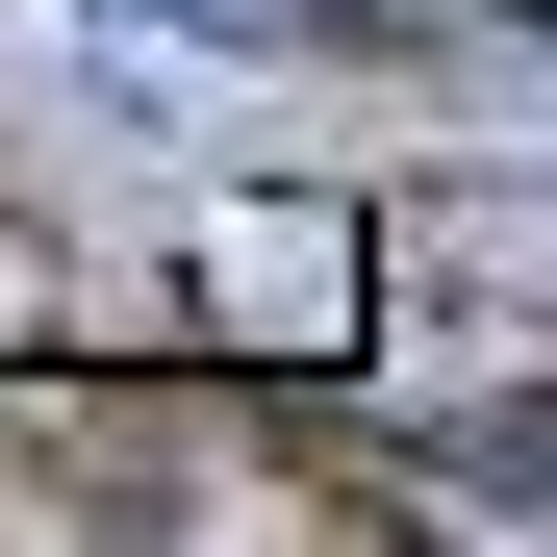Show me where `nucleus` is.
Segmentation results:
<instances>
[{"instance_id":"f257e3e1","label":"nucleus","mask_w":557,"mask_h":557,"mask_svg":"<svg viewBox=\"0 0 557 557\" xmlns=\"http://www.w3.org/2000/svg\"><path fill=\"white\" fill-rule=\"evenodd\" d=\"M330 278H355V228H330V203H228V228H203V330H278V355H330V330H355Z\"/></svg>"}]
</instances>
